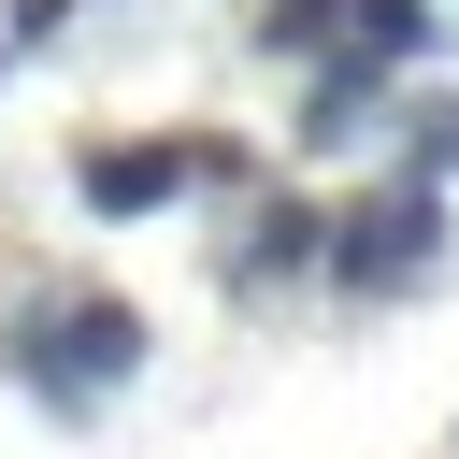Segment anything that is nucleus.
Masks as SVG:
<instances>
[{"label":"nucleus","mask_w":459,"mask_h":459,"mask_svg":"<svg viewBox=\"0 0 459 459\" xmlns=\"http://www.w3.org/2000/svg\"><path fill=\"white\" fill-rule=\"evenodd\" d=\"M215 172H230V143H86L72 158V201L86 215H158V201H186Z\"/></svg>","instance_id":"obj_3"},{"label":"nucleus","mask_w":459,"mask_h":459,"mask_svg":"<svg viewBox=\"0 0 459 459\" xmlns=\"http://www.w3.org/2000/svg\"><path fill=\"white\" fill-rule=\"evenodd\" d=\"M0 373H14L29 402L86 416L100 387H129V373H143V316H129V301H100V287H72V301H29V316L0 330Z\"/></svg>","instance_id":"obj_1"},{"label":"nucleus","mask_w":459,"mask_h":459,"mask_svg":"<svg viewBox=\"0 0 459 459\" xmlns=\"http://www.w3.org/2000/svg\"><path fill=\"white\" fill-rule=\"evenodd\" d=\"M359 115H373V72H359V57H330V72H316V115H301V129H316V143H344Z\"/></svg>","instance_id":"obj_6"},{"label":"nucleus","mask_w":459,"mask_h":459,"mask_svg":"<svg viewBox=\"0 0 459 459\" xmlns=\"http://www.w3.org/2000/svg\"><path fill=\"white\" fill-rule=\"evenodd\" d=\"M330 14H344V0H273V14H258V43H287V57H316V43H330Z\"/></svg>","instance_id":"obj_7"},{"label":"nucleus","mask_w":459,"mask_h":459,"mask_svg":"<svg viewBox=\"0 0 459 459\" xmlns=\"http://www.w3.org/2000/svg\"><path fill=\"white\" fill-rule=\"evenodd\" d=\"M72 29V0H14V43H57Z\"/></svg>","instance_id":"obj_9"},{"label":"nucleus","mask_w":459,"mask_h":459,"mask_svg":"<svg viewBox=\"0 0 459 459\" xmlns=\"http://www.w3.org/2000/svg\"><path fill=\"white\" fill-rule=\"evenodd\" d=\"M215 273H230V287H287V273H316V215H301V201H258V230H244Z\"/></svg>","instance_id":"obj_4"},{"label":"nucleus","mask_w":459,"mask_h":459,"mask_svg":"<svg viewBox=\"0 0 459 459\" xmlns=\"http://www.w3.org/2000/svg\"><path fill=\"white\" fill-rule=\"evenodd\" d=\"M445 258V186H373L359 215H316V273L344 287V301H387V287H416Z\"/></svg>","instance_id":"obj_2"},{"label":"nucleus","mask_w":459,"mask_h":459,"mask_svg":"<svg viewBox=\"0 0 459 459\" xmlns=\"http://www.w3.org/2000/svg\"><path fill=\"white\" fill-rule=\"evenodd\" d=\"M445 172H459V100L416 115V172H402V186H445Z\"/></svg>","instance_id":"obj_8"},{"label":"nucleus","mask_w":459,"mask_h":459,"mask_svg":"<svg viewBox=\"0 0 459 459\" xmlns=\"http://www.w3.org/2000/svg\"><path fill=\"white\" fill-rule=\"evenodd\" d=\"M330 29H344V57H359V72H373V86H387V72H402V57H416V43H430V0H344V14H330Z\"/></svg>","instance_id":"obj_5"}]
</instances>
